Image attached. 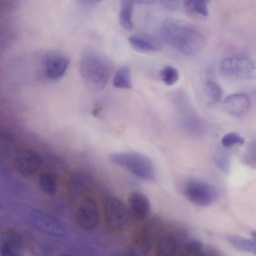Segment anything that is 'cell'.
<instances>
[{
  "mask_svg": "<svg viewBox=\"0 0 256 256\" xmlns=\"http://www.w3.org/2000/svg\"><path fill=\"white\" fill-rule=\"evenodd\" d=\"M219 70L224 76L234 80H244L256 77L254 62L246 56H234L222 59Z\"/></svg>",
  "mask_w": 256,
  "mask_h": 256,
  "instance_id": "obj_6",
  "label": "cell"
},
{
  "mask_svg": "<svg viewBox=\"0 0 256 256\" xmlns=\"http://www.w3.org/2000/svg\"><path fill=\"white\" fill-rule=\"evenodd\" d=\"M208 2L204 0H186L182 2L184 10L190 15L200 18L208 16Z\"/></svg>",
  "mask_w": 256,
  "mask_h": 256,
  "instance_id": "obj_16",
  "label": "cell"
},
{
  "mask_svg": "<svg viewBox=\"0 0 256 256\" xmlns=\"http://www.w3.org/2000/svg\"><path fill=\"white\" fill-rule=\"evenodd\" d=\"M104 225L111 232L124 231L128 226L132 218L128 208L118 198L108 197L104 203Z\"/></svg>",
  "mask_w": 256,
  "mask_h": 256,
  "instance_id": "obj_4",
  "label": "cell"
},
{
  "mask_svg": "<svg viewBox=\"0 0 256 256\" xmlns=\"http://www.w3.org/2000/svg\"><path fill=\"white\" fill-rule=\"evenodd\" d=\"M40 188L46 194L54 195L56 192L57 186L55 179L50 174H41L38 180Z\"/></svg>",
  "mask_w": 256,
  "mask_h": 256,
  "instance_id": "obj_20",
  "label": "cell"
},
{
  "mask_svg": "<svg viewBox=\"0 0 256 256\" xmlns=\"http://www.w3.org/2000/svg\"><path fill=\"white\" fill-rule=\"evenodd\" d=\"M160 3L163 8L170 10H176L180 6L178 0H161Z\"/></svg>",
  "mask_w": 256,
  "mask_h": 256,
  "instance_id": "obj_28",
  "label": "cell"
},
{
  "mask_svg": "<svg viewBox=\"0 0 256 256\" xmlns=\"http://www.w3.org/2000/svg\"><path fill=\"white\" fill-rule=\"evenodd\" d=\"M250 106V99L244 93H235L226 96L222 102V107L228 114L240 117L246 114Z\"/></svg>",
  "mask_w": 256,
  "mask_h": 256,
  "instance_id": "obj_12",
  "label": "cell"
},
{
  "mask_svg": "<svg viewBox=\"0 0 256 256\" xmlns=\"http://www.w3.org/2000/svg\"><path fill=\"white\" fill-rule=\"evenodd\" d=\"M214 159L216 166L221 170L224 172L228 170L230 162L229 157L226 152L222 150H218L216 152Z\"/></svg>",
  "mask_w": 256,
  "mask_h": 256,
  "instance_id": "obj_24",
  "label": "cell"
},
{
  "mask_svg": "<svg viewBox=\"0 0 256 256\" xmlns=\"http://www.w3.org/2000/svg\"><path fill=\"white\" fill-rule=\"evenodd\" d=\"M84 174H78L74 176L71 182L70 187L76 192H83L92 187V181Z\"/></svg>",
  "mask_w": 256,
  "mask_h": 256,
  "instance_id": "obj_21",
  "label": "cell"
},
{
  "mask_svg": "<svg viewBox=\"0 0 256 256\" xmlns=\"http://www.w3.org/2000/svg\"><path fill=\"white\" fill-rule=\"evenodd\" d=\"M16 248L4 241L0 242V256H20Z\"/></svg>",
  "mask_w": 256,
  "mask_h": 256,
  "instance_id": "obj_26",
  "label": "cell"
},
{
  "mask_svg": "<svg viewBox=\"0 0 256 256\" xmlns=\"http://www.w3.org/2000/svg\"><path fill=\"white\" fill-rule=\"evenodd\" d=\"M231 242L232 244H234L236 246H238L239 248L243 249L246 248L248 250L249 249L252 250V241H250L248 240H241L239 238H232Z\"/></svg>",
  "mask_w": 256,
  "mask_h": 256,
  "instance_id": "obj_27",
  "label": "cell"
},
{
  "mask_svg": "<svg viewBox=\"0 0 256 256\" xmlns=\"http://www.w3.org/2000/svg\"><path fill=\"white\" fill-rule=\"evenodd\" d=\"M161 228L160 220L152 218L136 232L127 251L128 256H147Z\"/></svg>",
  "mask_w": 256,
  "mask_h": 256,
  "instance_id": "obj_5",
  "label": "cell"
},
{
  "mask_svg": "<svg viewBox=\"0 0 256 256\" xmlns=\"http://www.w3.org/2000/svg\"><path fill=\"white\" fill-rule=\"evenodd\" d=\"M28 218L36 228L46 234L56 237L64 236L65 230L62 224L45 213L32 210L28 213Z\"/></svg>",
  "mask_w": 256,
  "mask_h": 256,
  "instance_id": "obj_11",
  "label": "cell"
},
{
  "mask_svg": "<svg viewBox=\"0 0 256 256\" xmlns=\"http://www.w3.org/2000/svg\"><path fill=\"white\" fill-rule=\"evenodd\" d=\"M182 192L189 201L202 206L212 204L218 197V190L214 186L200 179L192 178L188 180L184 186Z\"/></svg>",
  "mask_w": 256,
  "mask_h": 256,
  "instance_id": "obj_7",
  "label": "cell"
},
{
  "mask_svg": "<svg viewBox=\"0 0 256 256\" xmlns=\"http://www.w3.org/2000/svg\"><path fill=\"white\" fill-rule=\"evenodd\" d=\"M180 76L179 72L175 68L166 66L160 72V77L163 82L168 86L174 84Z\"/></svg>",
  "mask_w": 256,
  "mask_h": 256,
  "instance_id": "obj_22",
  "label": "cell"
},
{
  "mask_svg": "<svg viewBox=\"0 0 256 256\" xmlns=\"http://www.w3.org/2000/svg\"><path fill=\"white\" fill-rule=\"evenodd\" d=\"M109 61L97 51L86 48L82 53L80 72L88 88L94 90H102L107 84L111 74Z\"/></svg>",
  "mask_w": 256,
  "mask_h": 256,
  "instance_id": "obj_2",
  "label": "cell"
},
{
  "mask_svg": "<svg viewBox=\"0 0 256 256\" xmlns=\"http://www.w3.org/2000/svg\"><path fill=\"white\" fill-rule=\"evenodd\" d=\"M12 140H10L9 137L6 136H0V152H4L3 149L9 148L11 144Z\"/></svg>",
  "mask_w": 256,
  "mask_h": 256,
  "instance_id": "obj_29",
  "label": "cell"
},
{
  "mask_svg": "<svg viewBox=\"0 0 256 256\" xmlns=\"http://www.w3.org/2000/svg\"><path fill=\"white\" fill-rule=\"evenodd\" d=\"M58 256H74L71 255L70 254H66V253H64V254H60Z\"/></svg>",
  "mask_w": 256,
  "mask_h": 256,
  "instance_id": "obj_32",
  "label": "cell"
},
{
  "mask_svg": "<svg viewBox=\"0 0 256 256\" xmlns=\"http://www.w3.org/2000/svg\"><path fill=\"white\" fill-rule=\"evenodd\" d=\"M159 32L164 42L187 56L200 54L206 44L205 37L199 30L180 19H165L160 24Z\"/></svg>",
  "mask_w": 256,
  "mask_h": 256,
  "instance_id": "obj_1",
  "label": "cell"
},
{
  "mask_svg": "<svg viewBox=\"0 0 256 256\" xmlns=\"http://www.w3.org/2000/svg\"><path fill=\"white\" fill-rule=\"evenodd\" d=\"M42 164L41 157L32 149L20 150L14 157V166L16 170L26 178L32 176L36 173Z\"/></svg>",
  "mask_w": 256,
  "mask_h": 256,
  "instance_id": "obj_8",
  "label": "cell"
},
{
  "mask_svg": "<svg viewBox=\"0 0 256 256\" xmlns=\"http://www.w3.org/2000/svg\"><path fill=\"white\" fill-rule=\"evenodd\" d=\"M154 256H178L177 240L173 234L166 233L158 236Z\"/></svg>",
  "mask_w": 256,
  "mask_h": 256,
  "instance_id": "obj_15",
  "label": "cell"
},
{
  "mask_svg": "<svg viewBox=\"0 0 256 256\" xmlns=\"http://www.w3.org/2000/svg\"><path fill=\"white\" fill-rule=\"evenodd\" d=\"M110 160L141 180H151L154 178V164L144 155L134 152H118L112 154Z\"/></svg>",
  "mask_w": 256,
  "mask_h": 256,
  "instance_id": "obj_3",
  "label": "cell"
},
{
  "mask_svg": "<svg viewBox=\"0 0 256 256\" xmlns=\"http://www.w3.org/2000/svg\"><path fill=\"white\" fill-rule=\"evenodd\" d=\"M190 256H214L210 252L205 251L202 249L199 252L196 253Z\"/></svg>",
  "mask_w": 256,
  "mask_h": 256,
  "instance_id": "obj_30",
  "label": "cell"
},
{
  "mask_svg": "<svg viewBox=\"0 0 256 256\" xmlns=\"http://www.w3.org/2000/svg\"><path fill=\"white\" fill-rule=\"evenodd\" d=\"M246 162L251 166H254L256 164V143L251 142L248 146L246 155Z\"/></svg>",
  "mask_w": 256,
  "mask_h": 256,
  "instance_id": "obj_25",
  "label": "cell"
},
{
  "mask_svg": "<svg viewBox=\"0 0 256 256\" xmlns=\"http://www.w3.org/2000/svg\"><path fill=\"white\" fill-rule=\"evenodd\" d=\"M70 62L69 57L58 52H49L42 60L45 77L50 80L60 78L66 72Z\"/></svg>",
  "mask_w": 256,
  "mask_h": 256,
  "instance_id": "obj_10",
  "label": "cell"
},
{
  "mask_svg": "<svg viewBox=\"0 0 256 256\" xmlns=\"http://www.w3.org/2000/svg\"><path fill=\"white\" fill-rule=\"evenodd\" d=\"M134 2L122 0L120 3V22L126 30H132L133 28L132 14Z\"/></svg>",
  "mask_w": 256,
  "mask_h": 256,
  "instance_id": "obj_17",
  "label": "cell"
},
{
  "mask_svg": "<svg viewBox=\"0 0 256 256\" xmlns=\"http://www.w3.org/2000/svg\"><path fill=\"white\" fill-rule=\"evenodd\" d=\"M114 256H128L126 252H116Z\"/></svg>",
  "mask_w": 256,
  "mask_h": 256,
  "instance_id": "obj_31",
  "label": "cell"
},
{
  "mask_svg": "<svg viewBox=\"0 0 256 256\" xmlns=\"http://www.w3.org/2000/svg\"><path fill=\"white\" fill-rule=\"evenodd\" d=\"M128 40L130 46L140 52H156L162 47L158 40L146 34L133 35L129 37Z\"/></svg>",
  "mask_w": 256,
  "mask_h": 256,
  "instance_id": "obj_14",
  "label": "cell"
},
{
  "mask_svg": "<svg viewBox=\"0 0 256 256\" xmlns=\"http://www.w3.org/2000/svg\"><path fill=\"white\" fill-rule=\"evenodd\" d=\"M206 96L210 104H215L222 100L223 91L222 88L216 82L208 80L205 86Z\"/></svg>",
  "mask_w": 256,
  "mask_h": 256,
  "instance_id": "obj_19",
  "label": "cell"
},
{
  "mask_svg": "<svg viewBox=\"0 0 256 256\" xmlns=\"http://www.w3.org/2000/svg\"><path fill=\"white\" fill-rule=\"evenodd\" d=\"M75 220L84 230H90L96 227L99 220L98 210L92 198H86L80 202L75 212Z\"/></svg>",
  "mask_w": 256,
  "mask_h": 256,
  "instance_id": "obj_9",
  "label": "cell"
},
{
  "mask_svg": "<svg viewBox=\"0 0 256 256\" xmlns=\"http://www.w3.org/2000/svg\"><path fill=\"white\" fill-rule=\"evenodd\" d=\"M244 140L238 134L230 132L224 134L222 138L221 144L226 148H229L236 145H242Z\"/></svg>",
  "mask_w": 256,
  "mask_h": 256,
  "instance_id": "obj_23",
  "label": "cell"
},
{
  "mask_svg": "<svg viewBox=\"0 0 256 256\" xmlns=\"http://www.w3.org/2000/svg\"><path fill=\"white\" fill-rule=\"evenodd\" d=\"M128 205L132 218L138 221L146 219L150 212V201L146 196L140 192H134L130 194Z\"/></svg>",
  "mask_w": 256,
  "mask_h": 256,
  "instance_id": "obj_13",
  "label": "cell"
},
{
  "mask_svg": "<svg viewBox=\"0 0 256 256\" xmlns=\"http://www.w3.org/2000/svg\"><path fill=\"white\" fill-rule=\"evenodd\" d=\"M112 84L119 88L129 89L132 87L130 72L126 66L119 68L115 73Z\"/></svg>",
  "mask_w": 256,
  "mask_h": 256,
  "instance_id": "obj_18",
  "label": "cell"
}]
</instances>
